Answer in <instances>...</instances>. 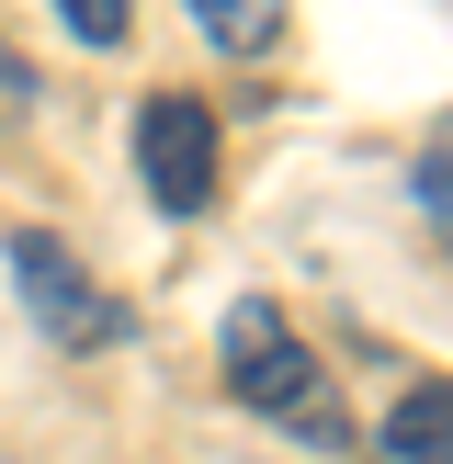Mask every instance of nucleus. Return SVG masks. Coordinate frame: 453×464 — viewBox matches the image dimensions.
<instances>
[{"instance_id":"obj_6","label":"nucleus","mask_w":453,"mask_h":464,"mask_svg":"<svg viewBox=\"0 0 453 464\" xmlns=\"http://www.w3.org/2000/svg\"><path fill=\"white\" fill-rule=\"evenodd\" d=\"M57 23L80 45H125V23H136V0H57Z\"/></svg>"},{"instance_id":"obj_8","label":"nucleus","mask_w":453,"mask_h":464,"mask_svg":"<svg viewBox=\"0 0 453 464\" xmlns=\"http://www.w3.org/2000/svg\"><path fill=\"white\" fill-rule=\"evenodd\" d=\"M0 113H34V68L12 57V34H0Z\"/></svg>"},{"instance_id":"obj_3","label":"nucleus","mask_w":453,"mask_h":464,"mask_svg":"<svg viewBox=\"0 0 453 464\" xmlns=\"http://www.w3.org/2000/svg\"><path fill=\"white\" fill-rule=\"evenodd\" d=\"M136 181L159 216H204L216 204V113L193 91H148L136 102Z\"/></svg>"},{"instance_id":"obj_2","label":"nucleus","mask_w":453,"mask_h":464,"mask_svg":"<svg viewBox=\"0 0 453 464\" xmlns=\"http://www.w3.org/2000/svg\"><path fill=\"white\" fill-rule=\"evenodd\" d=\"M12 284H23V306H34V329L57 340V352H113V340H136V306L113 284H91V261L68 238H45V227L12 238Z\"/></svg>"},{"instance_id":"obj_7","label":"nucleus","mask_w":453,"mask_h":464,"mask_svg":"<svg viewBox=\"0 0 453 464\" xmlns=\"http://www.w3.org/2000/svg\"><path fill=\"white\" fill-rule=\"evenodd\" d=\"M408 181H419V204H430V216H453V125L419 148V170H408Z\"/></svg>"},{"instance_id":"obj_4","label":"nucleus","mask_w":453,"mask_h":464,"mask_svg":"<svg viewBox=\"0 0 453 464\" xmlns=\"http://www.w3.org/2000/svg\"><path fill=\"white\" fill-rule=\"evenodd\" d=\"M385 464H453V374L408 385V397L385 408Z\"/></svg>"},{"instance_id":"obj_5","label":"nucleus","mask_w":453,"mask_h":464,"mask_svg":"<svg viewBox=\"0 0 453 464\" xmlns=\"http://www.w3.org/2000/svg\"><path fill=\"white\" fill-rule=\"evenodd\" d=\"M181 12H193V34L216 57H272L284 45V0H181Z\"/></svg>"},{"instance_id":"obj_1","label":"nucleus","mask_w":453,"mask_h":464,"mask_svg":"<svg viewBox=\"0 0 453 464\" xmlns=\"http://www.w3.org/2000/svg\"><path fill=\"white\" fill-rule=\"evenodd\" d=\"M216 374H226V397H238V408H261V420L294 430V442H317V453L352 442V420H340L317 352L294 340V317L272 306V295H238V306L216 317Z\"/></svg>"}]
</instances>
